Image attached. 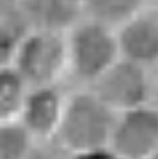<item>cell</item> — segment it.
Instances as JSON below:
<instances>
[{
	"label": "cell",
	"instance_id": "52a82bcc",
	"mask_svg": "<svg viewBox=\"0 0 158 159\" xmlns=\"http://www.w3.org/2000/svg\"><path fill=\"white\" fill-rule=\"evenodd\" d=\"M65 101L56 84L31 87L18 120L33 140L53 139L58 131Z\"/></svg>",
	"mask_w": 158,
	"mask_h": 159
},
{
	"label": "cell",
	"instance_id": "9c48e42d",
	"mask_svg": "<svg viewBox=\"0 0 158 159\" xmlns=\"http://www.w3.org/2000/svg\"><path fill=\"white\" fill-rule=\"evenodd\" d=\"M31 30L21 0H0V66L13 65L21 42Z\"/></svg>",
	"mask_w": 158,
	"mask_h": 159
},
{
	"label": "cell",
	"instance_id": "8fae6325",
	"mask_svg": "<svg viewBox=\"0 0 158 159\" xmlns=\"http://www.w3.org/2000/svg\"><path fill=\"white\" fill-rule=\"evenodd\" d=\"M29 89L13 65L0 66V120H18Z\"/></svg>",
	"mask_w": 158,
	"mask_h": 159
},
{
	"label": "cell",
	"instance_id": "9a60e30c",
	"mask_svg": "<svg viewBox=\"0 0 158 159\" xmlns=\"http://www.w3.org/2000/svg\"><path fill=\"white\" fill-rule=\"evenodd\" d=\"M148 159H158V148H157V151H156V152H154V154H153V155H151V157H150V158H148Z\"/></svg>",
	"mask_w": 158,
	"mask_h": 159
},
{
	"label": "cell",
	"instance_id": "e0dca14e",
	"mask_svg": "<svg viewBox=\"0 0 158 159\" xmlns=\"http://www.w3.org/2000/svg\"><path fill=\"white\" fill-rule=\"evenodd\" d=\"M157 8H158V7H157Z\"/></svg>",
	"mask_w": 158,
	"mask_h": 159
},
{
	"label": "cell",
	"instance_id": "277c9868",
	"mask_svg": "<svg viewBox=\"0 0 158 159\" xmlns=\"http://www.w3.org/2000/svg\"><path fill=\"white\" fill-rule=\"evenodd\" d=\"M108 147L123 159H148L158 148V108L147 104L118 112Z\"/></svg>",
	"mask_w": 158,
	"mask_h": 159
},
{
	"label": "cell",
	"instance_id": "7a4b0ae2",
	"mask_svg": "<svg viewBox=\"0 0 158 159\" xmlns=\"http://www.w3.org/2000/svg\"><path fill=\"white\" fill-rule=\"evenodd\" d=\"M68 68L83 82H96L121 58L117 29L83 17L65 35Z\"/></svg>",
	"mask_w": 158,
	"mask_h": 159
},
{
	"label": "cell",
	"instance_id": "6da1fadb",
	"mask_svg": "<svg viewBox=\"0 0 158 159\" xmlns=\"http://www.w3.org/2000/svg\"><path fill=\"white\" fill-rule=\"evenodd\" d=\"M117 112L97 94H75L67 100L56 139L72 154L108 147Z\"/></svg>",
	"mask_w": 158,
	"mask_h": 159
},
{
	"label": "cell",
	"instance_id": "ba28073f",
	"mask_svg": "<svg viewBox=\"0 0 158 159\" xmlns=\"http://www.w3.org/2000/svg\"><path fill=\"white\" fill-rule=\"evenodd\" d=\"M31 29L67 35L85 17L81 0H21Z\"/></svg>",
	"mask_w": 158,
	"mask_h": 159
},
{
	"label": "cell",
	"instance_id": "30bf717a",
	"mask_svg": "<svg viewBox=\"0 0 158 159\" xmlns=\"http://www.w3.org/2000/svg\"><path fill=\"white\" fill-rule=\"evenodd\" d=\"M83 15L117 29L148 6V0H81Z\"/></svg>",
	"mask_w": 158,
	"mask_h": 159
},
{
	"label": "cell",
	"instance_id": "4fadbf2b",
	"mask_svg": "<svg viewBox=\"0 0 158 159\" xmlns=\"http://www.w3.org/2000/svg\"><path fill=\"white\" fill-rule=\"evenodd\" d=\"M72 152L67 149L56 137L35 140L25 159H71Z\"/></svg>",
	"mask_w": 158,
	"mask_h": 159
},
{
	"label": "cell",
	"instance_id": "5b68a950",
	"mask_svg": "<svg viewBox=\"0 0 158 159\" xmlns=\"http://www.w3.org/2000/svg\"><path fill=\"white\" fill-rule=\"evenodd\" d=\"M146 69V66L121 57L93 82V93L117 114L144 105L150 96V80Z\"/></svg>",
	"mask_w": 158,
	"mask_h": 159
},
{
	"label": "cell",
	"instance_id": "8992f818",
	"mask_svg": "<svg viewBox=\"0 0 158 159\" xmlns=\"http://www.w3.org/2000/svg\"><path fill=\"white\" fill-rule=\"evenodd\" d=\"M119 54L143 66L158 62V8L146 7L117 28Z\"/></svg>",
	"mask_w": 158,
	"mask_h": 159
},
{
	"label": "cell",
	"instance_id": "3957f363",
	"mask_svg": "<svg viewBox=\"0 0 158 159\" xmlns=\"http://www.w3.org/2000/svg\"><path fill=\"white\" fill-rule=\"evenodd\" d=\"M13 66L29 87L56 84L68 68L65 35L32 29L21 42Z\"/></svg>",
	"mask_w": 158,
	"mask_h": 159
},
{
	"label": "cell",
	"instance_id": "5bb4252c",
	"mask_svg": "<svg viewBox=\"0 0 158 159\" xmlns=\"http://www.w3.org/2000/svg\"><path fill=\"white\" fill-rule=\"evenodd\" d=\"M71 159H123V158L119 157L115 151H112L110 147H104V148L93 149V151L72 154Z\"/></svg>",
	"mask_w": 158,
	"mask_h": 159
},
{
	"label": "cell",
	"instance_id": "7c38bea8",
	"mask_svg": "<svg viewBox=\"0 0 158 159\" xmlns=\"http://www.w3.org/2000/svg\"><path fill=\"white\" fill-rule=\"evenodd\" d=\"M33 141L20 120H0V159H25Z\"/></svg>",
	"mask_w": 158,
	"mask_h": 159
},
{
	"label": "cell",
	"instance_id": "2e32d148",
	"mask_svg": "<svg viewBox=\"0 0 158 159\" xmlns=\"http://www.w3.org/2000/svg\"><path fill=\"white\" fill-rule=\"evenodd\" d=\"M157 108H158V104H157Z\"/></svg>",
	"mask_w": 158,
	"mask_h": 159
}]
</instances>
